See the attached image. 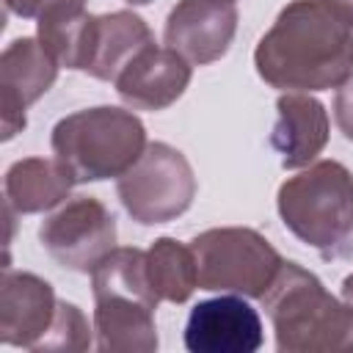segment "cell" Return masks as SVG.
<instances>
[{"instance_id":"d4e9b609","label":"cell","mask_w":353,"mask_h":353,"mask_svg":"<svg viewBox=\"0 0 353 353\" xmlns=\"http://www.w3.org/2000/svg\"><path fill=\"white\" fill-rule=\"evenodd\" d=\"M130 6H146V3H152V0H127Z\"/></svg>"},{"instance_id":"8fae6325","label":"cell","mask_w":353,"mask_h":353,"mask_svg":"<svg viewBox=\"0 0 353 353\" xmlns=\"http://www.w3.org/2000/svg\"><path fill=\"white\" fill-rule=\"evenodd\" d=\"M58 314L52 284L25 270H3L0 281V342L39 350Z\"/></svg>"},{"instance_id":"6da1fadb","label":"cell","mask_w":353,"mask_h":353,"mask_svg":"<svg viewBox=\"0 0 353 353\" xmlns=\"http://www.w3.org/2000/svg\"><path fill=\"white\" fill-rule=\"evenodd\" d=\"M254 66L279 91L339 88L353 72V25L331 0H292L259 39Z\"/></svg>"},{"instance_id":"5b68a950","label":"cell","mask_w":353,"mask_h":353,"mask_svg":"<svg viewBox=\"0 0 353 353\" xmlns=\"http://www.w3.org/2000/svg\"><path fill=\"white\" fill-rule=\"evenodd\" d=\"M199 265V287L262 298L281 270V254L248 226L207 229L190 240Z\"/></svg>"},{"instance_id":"7a4b0ae2","label":"cell","mask_w":353,"mask_h":353,"mask_svg":"<svg viewBox=\"0 0 353 353\" xmlns=\"http://www.w3.org/2000/svg\"><path fill=\"white\" fill-rule=\"evenodd\" d=\"M259 301L281 353L353 350V309L298 262H284Z\"/></svg>"},{"instance_id":"5bb4252c","label":"cell","mask_w":353,"mask_h":353,"mask_svg":"<svg viewBox=\"0 0 353 353\" xmlns=\"http://www.w3.org/2000/svg\"><path fill=\"white\" fill-rule=\"evenodd\" d=\"M94 331L97 347L110 353H154L160 345L154 306L135 298H94Z\"/></svg>"},{"instance_id":"8992f818","label":"cell","mask_w":353,"mask_h":353,"mask_svg":"<svg viewBox=\"0 0 353 353\" xmlns=\"http://www.w3.org/2000/svg\"><path fill=\"white\" fill-rule=\"evenodd\" d=\"M116 193L132 221L143 226L168 223L193 204L196 174L179 149L154 141L119 176Z\"/></svg>"},{"instance_id":"9a60e30c","label":"cell","mask_w":353,"mask_h":353,"mask_svg":"<svg viewBox=\"0 0 353 353\" xmlns=\"http://www.w3.org/2000/svg\"><path fill=\"white\" fill-rule=\"evenodd\" d=\"M74 179L72 174L61 165L58 157H25L8 165L3 190H6V204L17 215H33L58 207Z\"/></svg>"},{"instance_id":"52a82bcc","label":"cell","mask_w":353,"mask_h":353,"mask_svg":"<svg viewBox=\"0 0 353 353\" xmlns=\"http://www.w3.org/2000/svg\"><path fill=\"white\" fill-rule=\"evenodd\" d=\"M39 240L61 268L91 273L116 248V218L99 199L74 196L41 221Z\"/></svg>"},{"instance_id":"44dd1931","label":"cell","mask_w":353,"mask_h":353,"mask_svg":"<svg viewBox=\"0 0 353 353\" xmlns=\"http://www.w3.org/2000/svg\"><path fill=\"white\" fill-rule=\"evenodd\" d=\"M85 0H6V8L22 19H41L55 11H80Z\"/></svg>"},{"instance_id":"ffe728a7","label":"cell","mask_w":353,"mask_h":353,"mask_svg":"<svg viewBox=\"0 0 353 353\" xmlns=\"http://www.w3.org/2000/svg\"><path fill=\"white\" fill-rule=\"evenodd\" d=\"M88 347H91V328L85 314L74 303L58 301L55 323L39 350H88Z\"/></svg>"},{"instance_id":"484cf974","label":"cell","mask_w":353,"mask_h":353,"mask_svg":"<svg viewBox=\"0 0 353 353\" xmlns=\"http://www.w3.org/2000/svg\"><path fill=\"white\" fill-rule=\"evenodd\" d=\"M229 3H234V0H229Z\"/></svg>"},{"instance_id":"ac0fdd59","label":"cell","mask_w":353,"mask_h":353,"mask_svg":"<svg viewBox=\"0 0 353 353\" xmlns=\"http://www.w3.org/2000/svg\"><path fill=\"white\" fill-rule=\"evenodd\" d=\"M91 292L94 298L121 295L135 298L157 309L160 298L149 279L146 251L141 248H113L94 270H91Z\"/></svg>"},{"instance_id":"277c9868","label":"cell","mask_w":353,"mask_h":353,"mask_svg":"<svg viewBox=\"0 0 353 353\" xmlns=\"http://www.w3.org/2000/svg\"><path fill=\"white\" fill-rule=\"evenodd\" d=\"M276 207L301 243L331 256L353 237V174L336 160L309 163L281 182Z\"/></svg>"},{"instance_id":"7402d4cb","label":"cell","mask_w":353,"mask_h":353,"mask_svg":"<svg viewBox=\"0 0 353 353\" xmlns=\"http://www.w3.org/2000/svg\"><path fill=\"white\" fill-rule=\"evenodd\" d=\"M334 119H336L339 132L347 141H353V72L336 88V97H334Z\"/></svg>"},{"instance_id":"7c38bea8","label":"cell","mask_w":353,"mask_h":353,"mask_svg":"<svg viewBox=\"0 0 353 353\" xmlns=\"http://www.w3.org/2000/svg\"><path fill=\"white\" fill-rule=\"evenodd\" d=\"M190 61L171 47L152 44L124 66L116 77V91L127 108L154 113L174 105L190 85Z\"/></svg>"},{"instance_id":"603a6c76","label":"cell","mask_w":353,"mask_h":353,"mask_svg":"<svg viewBox=\"0 0 353 353\" xmlns=\"http://www.w3.org/2000/svg\"><path fill=\"white\" fill-rule=\"evenodd\" d=\"M342 301L353 309V273H350V276H345V281H342Z\"/></svg>"},{"instance_id":"d6986e66","label":"cell","mask_w":353,"mask_h":353,"mask_svg":"<svg viewBox=\"0 0 353 353\" xmlns=\"http://www.w3.org/2000/svg\"><path fill=\"white\" fill-rule=\"evenodd\" d=\"M94 14L80 11H55L36 22L41 47L55 58L63 69L85 72L91 58V41H94Z\"/></svg>"},{"instance_id":"3957f363","label":"cell","mask_w":353,"mask_h":353,"mask_svg":"<svg viewBox=\"0 0 353 353\" xmlns=\"http://www.w3.org/2000/svg\"><path fill=\"white\" fill-rule=\"evenodd\" d=\"M50 143L74 182L119 179L143 154L146 127L132 110L97 105L63 116L52 127Z\"/></svg>"},{"instance_id":"cb8c5ba5","label":"cell","mask_w":353,"mask_h":353,"mask_svg":"<svg viewBox=\"0 0 353 353\" xmlns=\"http://www.w3.org/2000/svg\"><path fill=\"white\" fill-rule=\"evenodd\" d=\"M331 3H334V6L350 19V25H353V0H331Z\"/></svg>"},{"instance_id":"9c48e42d","label":"cell","mask_w":353,"mask_h":353,"mask_svg":"<svg viewBox=\"0 0 353 353\" xmlns=\"http://www.w3.org/2000/svg\"><path fill=\"white\" fill-rule=\"evenodd\" d=\"M262 339L259 312L232 292L196 303L185 323V347L193 353H254Z\"/></svg>"},{"instance_id":"4fadbf2b","label":"cell","mask_w":353,"mask_h":353,"mask_svg":"<svg viewBox=\"0 0 353 353\" xmlns=\"http://www.w3.org/2000/svg\"><path fill=\"white\" fill-rule=\"evenodd\" d=\"M328 143V113L320 99L303 91H287L276 102V124L270 146L281 157V168L309 165Z\"/></svg>"},{"instance_id":"2e32d148","label":"cell","mask_w":353,"mask_h":353,"mask_svg":"<svg viewBox=\"0 0 353 353\" xmlns=\"http://www.w3.org/2000/svg\"><path fill=\"white\" fill-rule=\"evenodd\" d=\"M152 44H154V36L138 14L132 11L102 14L94 22V41H91V58L85 72L97 80L116 83L124 66Z\"/></svg>"},{"instance_id":"e0dca14e","label":"cell","mask_w":353,"mask_h":353,"mask_svg":"<svg viewBox=\"0 0 353 353\" xmlns=\"http://www.w3.org/2000/svg\"><path fill=\"white\" fill-rule=\"evenodd\" d=\"M149 279L160 301L185 303L199 287V265L190 245L174 237H157L146 251Z\"/></svg>"},{"instance_id":"ba28073f","label":"cell","mask_w":353,"mask_h":353,"mask_svg":"<svg viewBox=\"0 0 353 353\" xmlns=\"http://www.w3.org/2000/svg\"><path fill=\"white\" fill-rule=\"evenodd\" d=\"M55 58L41 47L39 39H14L0 55V110H3V141H11L25 130V110L50 91L58 77Z\"/></svg>"},{"instance_id":"30bf717a","label":"cell","mask_w":353,"mask_h":353,"mask_svg":"<svg viewBox=\"0 0 353 353\" xmlns=\"http://www.w3.org/2000/svg\"><path fill=\"white\" fill-rule=\"evenodd\" d=\"M237 33V8L229 0H179L165 19V47L204 66L226 55Z\"/></svg>"}]
</instances>
